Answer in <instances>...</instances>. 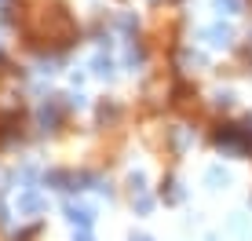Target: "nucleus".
I'll list each match as a JSON object with an SVG mask.
<instances>
[{
    "instance_id": "8",
    "label": "nucleus",
    "mask_w": 252,
    "mask_h": 241,
    "mask_svg": "<svg viewBox=\"0 0 252 241\" xmlns=\"http://www.w3.org/2000/svg\"><path fill=\"white\" fill-rule=\"evenodd\" d=\"M132 241H150V238H132Z\"/></svg>"
},
{
    "instance_id": "3",
    "label": "nucleus",
    "mask_w": 252,
    "mask_h": 241,
    "mask_svg": "<svg viewBox=\"0 0 252 241\" xmlns=\"http://www.w3.org/2000/svg\"><path fill=\"white\" fill-rule=\"evenodd\" d=\"M205 183L212 186V190H220V186H227V183H230V176H227L223 168H208V172H205Z\"/></svg>"
},
{
    "instance_id": "1",
    "label": "nucleus",
    "mask_w": 252,
    "mask_h": 241,
    "mask_svg": "<svg viewBox=\"0 0 252 241\" xmlns=\"http://www.w3.org/2000/svg\"><path fill=\"white\" fill-rule=\"evenodd\" d=\"M201 37H205L212 48H227L230 40H234V33H230V26H208V30L201 33Z\"/></svg>"
},
{
    "instance_id": "7",
    "label": "nucleus",
    "mask_w": 252,
    "mask_h": 241,
    "mask_svg": "<svg viewBox=\"0 0 252 241\" xmlns=\"http://www.w3.org/2000/svg\"><path fill=\"white\" fill-rule=\"evenodd\" d=\"M73 241H92V234H88V230H81V234H73Z\"/></svg>"
},
{
    "instance_id": "4",
    "label": "nucleus",
    "mask_w": 252,
    "mask_h": 241,
    "mask_svg": "<svg viewBox=\"0 0 252 241\" xmlns=\"http://www.w3.org/2000/svg\"><path fill=\"white\" fill-rule=\"evenodd\" d=\"M19 209L22 212H40V209H44V201H40V194H22V201H19Z\"/></svg>"
},
{
    "instance_id": "5",
    "label": "nucleus",
    "mask_w": 252,
    "mask_h": 241,
    "mask_svg": "<svg viewBox=\"0 0 252 241\" xmlns=\"http://www.w3.org/2000/svg\"><path fill=\"white\" fill-rule=\"evenodd\" d=\"M216 11H223V15H238V11H241V0H216Z\"/></svg>"
},
{
    "instance_id": "6",
    "label": "nucleus",
    "mask_w": 252,
    "mask_h": 241,
    "mask_svg": "<svg viewBox=\"0 0 252 241\" xmlns=\"http://www.w3.org/2000/svg\"><path fill=\"white\" fill-rule=\"evenodd\" d=\"M164 197H168V201H179V197H183V190H179L176 183H168V190H164Z\"/></svg>"
},
{
    "instance_id": "2",
    "label": "nucleus",
    "mask_w": 252,
    "mask_h": 241,
    "mask_svg": "<svg viewBox=\"0 0 252 241\" xmlns=\"http://www.w3.org/2000/svg\"><path fill=\"white\" fill-rule=\"evenodd\" d=\"M66 216H69V223H77L81 230H88L92 219H95V212L88 209V205H66Z\"/></svg>"
}]
</instances>
